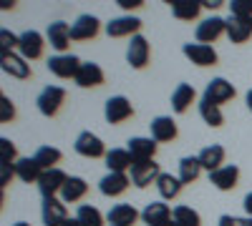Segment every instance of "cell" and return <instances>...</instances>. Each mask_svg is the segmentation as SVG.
I'll return each mask as SVG.
<instances>
[{
	"label": "cell",
	"instance_id": "6da1fadb",
	"mask_svg": "<svg viewBox=\"0 0 252 226\" xmlns=\"http://www.w3.org/2000/svg\"><path fill=\"white\" fill-rule=\"evenodd\" d=\"M222 33H227V20L220 18V15H209V18H204L202 23L197 25L194 38H197V43L209 46V43H215Z\"/></svg>",
	"mask_w": 252,
	"mask_h": 226
},
{
	"label": "cell",
	"instance_id": "7a4b0ae2",
	"mask_svg": "<svg viewBox=\"0 0 252 226\" xmlns=\"http://www.w3.org/2000/svg\"><path fill=\"white\" fill-rule=\"evenodd\" d=\"M63 100H66V91H63L61 86H46L43 91H40V96H38V111L43 113V116H56L58 111H61V106H63Z\"/></svg>",
	"mask_w": 252,
	"mask_h": 226
},
{
	"label": "cell",
	"instance_id": "3957f363",
	"mask_svg": "<svg viewBox=\"0 0 252 226\" xmlns=\"http://www.w3.org/2000/svg\"><path fill=\"white\" fill-rule=\"evenodd\" d=\"M48 71L56 78H76L81 71V58L73 53H63V55H53L48 58Z\"/></svg>",
	"mask_w": 252,
	"mask_h": 226
},
{
	"label": "cell",
	"instance_id": "277c9868",
	"mask_svg": "<svg viewBox=\"0 0 252 226\" xmlns=\"http://www.w3.org/2000/svg\"><path fill=\"white\" fill-rule=\"evenodd\" d=\"M159 176H161V171H159V163L154 158L152 161H136L131 166V183L136 189L152 186V183H157Z\"/></svg>",
	"mask_w": 252,
	"mask_h": 226
},
{
	"label": "cell",
	"instance_id": "5b68a950",
	"mask_svg": "<svg viewBox=\"0 0 252 226\" xmlns=\"http://www.w3.org/2000/svg\"><path fill=\"white\" fill-rule=\"evenodd\" d=\"M103 116H106V121L111 123V126H116V123H124L126 118L134 116V108H131V100L126 96H111L106 100V106H103Z\"/></svg>",
	"mask_w": 252,
	"mask_h": 226
},
{
	"label": "cell",
	"instance_id": "8992f818",
	"mask_svg": "<svg viewBox=\"0 0 252 226\" xmlns=\"http://www.w3.org/2000/svg\"><path fill=\"white\" fill-rule=\"evenodd\" d=\"M149 53H152L149 40H146L144 35H134L129 40V48H126V63H129L131 68H136V71H141V68H146V63H149Z\"/></svg>",
	"mask_w": 252,
	"mask_h": 226
},
{
	"label": "cell",
	"instance_id": "52a82bcc",
	"mask_svg": "<svg viewBox=\"0 0 252 226\" xmlns=\"http://www.w3.org/2000/svg\"><path fill=\"white\" fill-rule=\"evenodd\" d=\"M73 149H76L78 156H86V158H101V156L109 153L106 146H103V141H101L96 133H91V131L78 133V138H76V143H73Z\"/></svg>",
	"mask_w": 252,
	"mask_h": 226
},
{
	"label": "cell",
	"instance_id": "ba28073f",
	"mask_svg": "<svg viewBox=\"0 0 252 226\" xmlns=\"http://www.w3.org/2000/svg\"><path fill=\"white\" fill-rule=\"evenodd\" d=\"M66 171H61V169H51V171H43V176L38 178V191L43 199H53L56 194L63 191V186H66Z\"/></svg>",
	"mask_w": 252,
	"mask_h": 226
},
{
	"label": "cell",
	"instance_id": "9c48e42d",
	"mask_svg": "<svg viewBox=\"0 0 252 226\" xmlns=\"http://www.w3.org/2000/svg\"><path fill=\"white\" fill-rule=\"evenodd\" d=\"M202 98H207L209 103H215V106H222V103H227V100L235 98V86L229 83V80H224V78H212L207 83Z\"/></svg>",
	"mask_w": 252,
	"mask_h": 226
},
{
	"label": "cell",
	"instance_id": "30bf717a",
	"mask_svg": "<svg viewBox=\"0 0 252 226\" xmlns=\"http://www.w3.org/2000/svg\"><path fill=\"white\" fill-rule=\"evenodd\" d=\"M139 28H141V20L134 15H119L106 23L109 38H126V35L134 38V35H139Z\"/></svg>",
	"mask_w": 252,
	"mask_h": 226
},
{
	"label": "cell",
	"instance_id": "8fae6325",
	"mask_svg": "<svg viewBox=\"0 0 252 226\" xmlns=\"http://www.w3.org/2000/svg\"><path fill=\"white\" fill-rule=\"evenodd\" d=\"M40 216H43L46 226H63L68 221V211L63 199H43V206H40Z\"/></svg>",
	"mask_w": 252,
	"mask_h": 226
},
{
	"label": "cell",
	"instance_id": "7c38bea8",
	"mask_svg": "<svg viewBox=\"0 0 252 226\" xmlns=\"http://www.w3.org/2000/svg\"><path fill=\"white\" fill-rule=\"evenodd\" d=\"M184 55L192 60L194 66L207 68V66H215L217 63V50L212 46H204V43H184Z\"/></svg>",
	"mask_w": 252,
	"mask_h": 226
},
{
	"label": "cell",
	"instance_id": "4fadbf2b",
	"mask_svg": "<svg viewBox=\"0 0 252 226\" xmlns=\"http://www.w3.org/2000/svg\"><path fill=\"white\" fill-rule=\"evenodd\" d=\"M101 30V20L96 15H78L76 23L71 25V40H91Z\"/></svg>",
	"mask_w": 252,
	"mask_h": 226
},
{
	"label": "cell",
	"instance_id": "5bb4252c",
	"mask_svg": "<svg viewBox=\"0 0 252 226\" xmlns=\"http://www.w3.org/2000/svg\"><path fill=\"white\" fill-rule=\"evenodd\" d=\"M141 221L146 226H169L172 224V209L164 201H152L146 203V209L141 211Z\"/></svg>",
	"mask_w": 252,
	"mask_h": 226
},
{
	"label": "cell",
	"instance_id": "9a60e30c",
	"mask_svg": "<svg viewBox=\"0 0 252 226\" xmlns=\"http://www.w3.org/2000/svg\"><path fill=\"white\" fill-rule=\"evenodd\" d=\"M46 38H48L51 48L58 50V55H63V53L68 50V46H71V25L63 23V20H56V23L48 25Z\"/></svg>",
	"mask_w": 252,
	"mask_h": 226
},
{
	"label": "cell",
	"instance_id": "2e32d148",
	"mask_svg": "<svg viewBox=\"0 0 252 226\" xmlns=\"http://www.w3.org/2000/svg\"><path fill=\"white\" fill-rule=\"evenodd\" d=\"M43 35H40L38 30H26V33H20V55H23L26 60H35L43 55Z\"/></svg>",
	"mask_w": 252,
	"mask_h": 226
},
{
	"label": "cell",
	"instance_id": "e0dca14e",
	"mask_svg": "<svg viewBox=\"0 0 252 226\" xmlns=\"http://www.w3.org/2000/svg\"><path fill=\"white\" fill-rule=\"evenodd\" d=\"M129 183H131V176L109 171L106 176L98 181V191H101L103 196H121L126 189H129Z\"/></svg>",
	"mask_w": 252,
	"mask_h": 226
},
{
	"label": "cell",
	"instance_id": "ac0fdd59",
	"mask_svg": "<svg viewBox=\"0 0 252 226\" xmlns=\"http://www.w3.org/2000/svg\"><path fill=\"white\" fill-rule=\"evenodd\" d=\"M126 151L131 153L134 163H136V161H152L154 153H157V141H154V138H144V136L129 138V146H126Z\"/></svg>",
	"mask_w": 252,
	"mask_h": 226
},
{
	"label": "cell",
	"instance_id": "d6986e66",
	"mask_svg": "<svg viewBox=\"0 0 252 226\" xmlns=\"http://www.w3.org/2000/svg\"><path fill=\"white\" fill-rule=\"evenodd\" d=\"M152 138L157 141V143H166V141H174L177 138V123H174V118H169V116H157L154 121H152Z\"/></svg>",
	"mask_w": 252,
	"mask_h": 226
},
{
	"label": "cell",
	"instance_id": "ffe728a7",
	"mask_svg": "<svg viewBox=\"0 0 252 226\" xmlns=\"http://www.w3.org/2000/svg\"><path fill=\"white\" fill-rule=\"evenodd\" d=\"M209 181H212L215 189H220V191H232L237 186V181H240V169L235 166V163L232 166H222V169L209 174Z\"/></svg>",
	"mask_w": 252,
	"mask_h": 226
},
{
	"label": "cell",
	"instance_id": "44dd1931",
	"mask_svg": "<svg viewBox=\"0 0 252 226\" xmlns=\"http://www.w3.org/2000/svg\"><path fill=\"white\" fill-rule=\"evenodd\" d=\"M0 68L3 73L13 75V78H28L31 75V66L23 55H15V53H8V55H0Z\"/></svg>",
	"mask_w": 252,
	"mask_h": 226
},
{
	"label": "cell",
	"instance_id": "7402d4cb",
	"mask_svg": "<svg viewBox=\"0 0 252 226\" xmlns=\"http://www.w3.org/2000/svg\"><path fill=\"white\" fill-rule=\"evenodd\" d=\"M73 80L81 88H96V86L103 83V71H101L98 63H81V71Z\"/></svg>",
	"mask_w": 252,
	"mask_h": 226
},
{
	"label": "cell",
	"instance_id": "603a6c76",
	"mask_svg": "<svg viewBox=\"0 0 252 226\" xmlns=\"http://www.w3.org/2000/svg\"><path fill=\"white\" fill-rule=\"evenodd\" d=\"M106 219H109L111 226H134L136 219H141V214L131 206V203H116Z\"/></svg>",
	"mask_w": 252,
	"mask_h": 226
},
{
	"label": "cell",
	"instance_id": "cb8c5ba5",
	"mask_svg": "<svg viewBox=\"0 0 252 226\" xmlns=\"http://www.w3.org/2000/svg\"><path fill=\"white\" fill-rule=\"evenodd\" d=\"M250 35H252V18L229 15V20H227V38L232 40V43H245Z\"/></svg>",
	"mask_w": 252,
	"mask_h": 226
},
{
	"label": "cell",
	"instance_id": "d4e9b609",
	"mask_svg": "<svg viewBox=\"0 0 252 226\" xmlns=\"http://www.w3.org/2000/svg\"><path fill=\"white\" fill-rule=\"evenodd\" d=\"M103 158H106L109 171H114V174H126V171H131V166H134V158H131V153L126 149H111Z\"/></svg>",
	"mask_w": 252,
	"mask_h": 226
},
{
	"label": "cell",
	"instance_id": "484cf974",
	"mask_svg": "<svg viewBox=\"0 0 252 226\" xmlns=\"http://www.w3.org/2000/svg\"><path fill=\"white\" fill-rule=\"evenodd\" d=\"M86 194H89V183L81 176H68L66 186H63V191H61V199H63V203H76Z\"/></svg>",
	"mask_w": 252,
	"mask_h": 226
},
{
	"label": "cell",
	"instance_id": "4316f807",
	"mask_svg": "<svg viewBox=\"0 0 252 226\" xmlns=\"http://www.w3.org/2000/svg\"><path fill=\"white\" fill-rule=\"evenodd\" d=\"M199 163H202V169H207L209 174L222 169V163H224V149L220 146V143H212V146H207L199 151Z\"/></svg>",
	"mask_w": 252,
	"mask_h": 226
},
{
	"label": "cell",
	"instance_id": "83f0119b",
	"mask_svg": "<svg viewBox=\"0 0 252 226\" xmlns=\"http://www.w3.org/2000/svg\"><path fill=\"white\" fill-rule=\"evenodd\" d=\"M194 98H197V91L194 86H189V83H179L172 93V108L174 113H184L189 106L194 103Z\"/></svg>",
	"mask_w": 252,
	"mask_h": 226
},
{
	"label": "cell",
	"instance_id": "f1b7e54d",
	"mask_svg": "<svg viewBox=\"0 0 252 226\" xmlns=\"http://www.w3.org/2000/svg\"><path fill=\"white\" fill-rule=\"evenodd\" d=\"M15 176L26 183H38V178L43 176V169L38 166L35 158H18L15 161Z\"/></svg>",
	"mask_w": 252,
	"mask_h": 226
},
{
	"label": "cell",
	"instance_id": "f546056e",
	"mask_svg": "<svg viewBox=\"0 0 252 226\" xmlns=\"http://www.w3.org/2000/svg\"><path fill=\"white\" fill-rule=\"evenodd\" d=\"M202 174V163L199 156H184L179 161V181L182 183H194Z\"/></svg>",
	"mask_w": 252,
	"mask_h": 226
},
{
	"label": "cell",
	"instance_id": "4dcf8cb0",
	"mask_svg": "<svg viewBox=\"0 0 252 226\" xmlns=\"http://www.w3.org/2000/svg\"><path fill=\"white\" fill-rule=\"evenodd\" d=\"M202 10V3L197 0H174L172 3V15L177 20H194Z\"/></svg>",
	"mask_w": 252,
	"mask_h": 226
},
{
	"label": "cell",
	"instance_id": "1f68e13d",
	"mask_svg": "<svg viewBox=\"0 0 252 226\" xmlns=\"http://www.w3.org/2000/svg\"><path fill=\"white\" fill-rule=\"evenodd\" d=\"M182 186H184V183L179 181V176H172V174H161L157 178V189H159L161 199H177Z\"/></svg>",
	"mask_w": 252,
	"mask_h": 226
},
{
	"label": "cell",
	"instance_id": "d6a6232c",
	"mask_svg": "<svg viewBox=\"0 0 252 226\" xmlns=\"http://www.w3.org/2000/svg\"><path fill=\"white\" fill-rule=\"evenodd\" d=\"M33 158L38 161V166L43 169V171H51V169H58L56 163H61L63 153H61L56 146H40V149L35 151V156H33Z\"/></svg>",
	"mask_w": 252,
	"mask_h": 226
},
{
	"label": "cell",
	"instance_id": "836d02e7",
	"mask_svg": "<svg viewBox=\"0 0 252 226\" xmlns=\"http://www.w3.org/2000/svg\"><path fill=\"white\" fill-rule=\"evenodd\" d=\"M172 221L177 226H202V216L192 206H184V203L172 209Z\"/></svg>",
	"mask_w": 252,
	"mask_h": 226
},
{
	"label": "cell",
	"instance_id": "e575fe53",
	"mask_svg": "<svg viewBox=\"0 0 252 226\" xmlns=\"http://www.w3.org/2000/svg\"><path fill=\"white\" fill-rule=\"evenodd\" d=\"M199 116L204 118V123H207V126H212V128H220L222 123H224V116H222L220 106L209 103L207 98H202V100H199Z\"/></svg>",
	"mask_w": 252,
	"mask_h": 226
},
{
	"label": "cell",
	"instance_id": "d590c367",
	"mask_svg": "<svg viewBox=\"0 0 252 226\" xmlns=\"http://www.w3.org/2000/svg\"><path fill=\"white\" fill-rule=\"evenodd\" d=\"M76 219L81 226H103V216L96 206H91V203H81L78 211H76Z\"/></svg>",
	"mask_w": 252,
	"mask_h": 226
},
{
	"label": "cell",
	"instance_id": "8d00e7d4",
	"mask_svg": "<svg viewBox=\"0 0 252 226\" xmlns=\"http://www.w3.org/2000/svg\"><path fill=\"white\" fill-rule=\"evenodd\" d=\"M20 46V35H13L10 30H0V55H8L13 53V48Z\"/></svg>",
	"mask_w": 252,
	"mask_h": 226
},
{
	"label": "cell",
	"instance_id": "74e56055",
	"mask_svg": "<svg viewBox=\"0 0 252 226\" xmlns=\"http://www.w3.org/2000/svg\"><path fill=\"white\" fill-rule=\"evenodd\" d=\"M229 15L252 18V0H232V3H229Z\"/></svg>",
	"mask_w": 252,
	"mask_h": 226
},
{
	"label": "cell",
	"instance_id": "f35d334b",
	"mask_svg": "<svg viewBox=\"0 0 252 226\" xmlns=\"http://www.w3.org/2000/svg\"><path fill=\"white\" fill-rule=\"evenodd\" d=\"M15 146H13V141L8 138H0V163H15Z\"/></svg>",
	"mask_w": 252,
	"mask_h": 226
},
{
	"label": "cell",
	"instance_id": "ab89813d",
	"mask_svg": "<svg viewBox=\"0 0 252 226\" xmlns=\"http://www.w3.org/2000/svg\"><path fill=\"white\" fill-rule=\"evenodd\" d=\"M217 226H252V216H229V214H224V216H220Z\"/></svg>",
	"mask_w": 252,
	"mask_h": 226
},
{
	"label": "cell",
	"instance_id": "60d3db41",
	"mask_svg": "<svg viewBox=\"0 0 252 226\" xmlns=\"http://www.w3.org/2000/svg\"><path fill=\"white\" fill-rule=\"evenodd\" d=\"M13 118H15V106L3 96V98H0V121H3V123H10Z\"/></svg>",
	"mask_w": 252,
	"mask_h": 226
},
{
	"label": "cell",
	"instance_id": "b9f144b4",
	"mask_svg": "<svg viewBox=\"0 0 252 226\" xmlns=\"http://www.w3.org/2000/svg\"><path fill=\"white\" fill-rule=\"evenodd\" d=\"M13 176H15V163H0V186H8Z\"/></svg>",
	"mask_w": 252,
	"mask_h": 226
},
{
	"label": "cell",
	"instance_id": "7bdbcfd3",
	"mask_svg": "<svg viewBox=\"0 0 252 226\" xmlns=\"http://www.w3.org/2000/svg\"><path fill=\"white\" fill-rule=\"evenodd\" d=\"M119 5L124 10H136V8H141V0H119Z\"/></svg>",
	"mask_w": 252,
	"mask_h": 226
},
{
	"label": "cell",
	"instance_id": "ee69618b",
	"mask_svg": "<svg viewBox=\"0 0 252 226\" xmlns=\"http://www.w3.org/2000/svg\"><path fill=\"white\" fill-rule=\"evenodd\" d=\"M242 206H245V211H247V216H252V191L245 196V203H242Z\"/></svg>",
	"mask_w": 252,
	"mask_h": 226
},
{
	"label": "cell",
	"instance_id": "f6af8a7d",
	"mask_svg": "<svg viewBox=\"0 0 252 226\" xmlns=\"http://www.w3.org/2000/svg\"><path fill=\"white\" fill-rule=\"evenodd\" d=\"M222 3L220 0H207V3H202V8H209V10H215V8H220Z\"/></svg>",
	"mask_w": 252,
	"mask_h": 226
},
{
	"label": "cell",
	"instance_id": "bcb514c9",
	"mask_svg": "<svg viewBox=\"0 0 252 226\" xmlns=\"http://www.w3.org/2000/svg\"><path fill=\"white\" fill-rule=\"evenodd\" d=\"M245 100H247V108H250V111H252V88H250V91H247V98H245Z\"/></svg>",
	"mask_w": 252,
	"mask_h": 226
},
{
	"label": "cell",
	"instance_id": "7dc6e473",
	"mask_svg": "<svg viewBox=\"0 0 252 226\" xmlns=\"http://www.w3.org/2000/svg\"><path fill=\"white\" fill-rule=\"evenodd\" d=\"M63 226H81V224H78V219L73 216V219H68V221H66V224H63Z\"/></svg>",
	"mask_w": 252,
	"mask_h": 226
},
{
	"label": "cell",
	"instance_id": "c3c4849f",
	"mask_svg": "<svg viewBox=\"0 0 252 226\" xmlns=\"http://www.w3.org/2000/svg\"><path fill=\"white\" fill-rule=\"evenodd\" d=\"M13 226H31V224H26V221H18V224H13Z\"/></svg>",
	"mask_w": 252,
	"mask_h": 226
},
{
	"label": "cell",
	"instance_id": "681fc988",
	"mask_svg": "<svg viewBox=\"0 0 252 226\" xmlns=\"http://www.w3.org/2000/svg\"><path fill=\"white\" fill-rule=\"evenodd\" d=\"M169 226H177V224H174V221H172V224H169Z\"/></svg>",
	"mask_w": 252,
	"mask_h": 226
}]
</instances>
